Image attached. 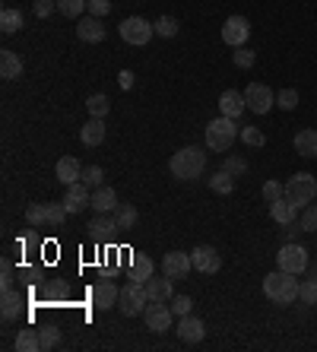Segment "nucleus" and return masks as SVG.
I'll list each match as a JSON object with an SVG mask.
<instances>
[{
    "instance_id": "nucleus-5",
    "label": "nucleus",
    "mask_w": 317,
    "mask_h": 352,
    "mask_svg": "<svg viewBox=\"0 0 317 352\" xmlns=\"http://www.w3.org/2000/svg\"><path fill=\"white\" fill-rule=\"evenodd\" d=\"M146 283H127V286L121 289V295H118V308H121V314H127V318H137V314L146 311Z\"/></svg>"
},
{
    "instance_id": "nucleus-30",
    "label": "nucleus",
    "mask_w": 317,
    "mask_h": 352,
    "mask_svg": "<svg viewBox=\"0 0 317 352\" xmlns=\"http://www.w3.org/2000/svg\"><path fill=\"white\" fill-rule=\"evenodd\" d=\"M17 349H19V352H39V349H41L39 330H32V327L19 330V333H17Z\"/></svg>"
},
{
    "instance_id": "nucleus-51",
    "label": "nucleus",
    "mask_w": 317,
    "mask_h": 352,
    "mask_svg": "<svg viewBox=\"0 0 317 352\" xmlns=\"http://www.w3.org/2000/svg\"><path fill=\"white\" fill-rule=\"evenodd\" d=\"M314 200H317V197H314Z\"/></svg>"
},
{
    "instance_id": "nucleus-39",
    "label": "nucleus",
    "mask_w": 317,
    "mask_h": 352,
    "mask_svg": "<svg viewBox=\"0 0 317 352\" xmlns=\"http://www.w3.org/2000/svg\"><path fill=\"white\" fill-rule=\"evenodd\" d=\"M39 336H41V349H54V346L61 343V330H57L54 324L41 327V330H39Z\"/></svg>"
},
{
    "instance_id": "nucleus-11",
    "label": "nucleus",
    "mask_w": 317,
    "mask_h": 352,
    "mask_svg": "<svg viewBox=\"0 0 317 352\" xmlns=\"http://www.w3.org/2000/svg\"><path fill=\"white\" fill-rule=\"evenodd\" d=\"M190 270H194V261H190V254H184V251H168V254L162 257V273L168 279H184Z\"/></svg>"
},
{
    "instance_id": "nucleus-4",
    "label": "nucleus",
    "mask_w": 317,
    "mask_h": 352,
    "mask_svg": "<svg viewBox=\"0 0 317 352\" xmlns=\"http://www.w3.org/2000/svg\"><path fill=\"white\" fill-rule=\"evenodd\" d=\"M285 197L292 200L298 210H305V206L311 204L317 197V181H314V175H308V172H298V175H292V178L285 181Z\"/></svg>"
},
{
    "instance_id": "nucleus-14",
    "label": "nucleus",
    "mask_w": 317,
    "mask_h": 352,
    "mask_svg": "<svg viewBox=\"0 0 317 352\" xmlns=\"http://www.w3.org/2000/svg\"><path fill=\"white\" fill-rule=\"evenodd\" d=\"M118 295H121V289L114 286L111 279H102V283L92 286V305L105 311V308H114V305H118Z\"/></svg>"
},
{
    "instance_id": "nucleus-36",
    "label": "nucleus",
    "mask_w": 317,
    "mask_h": 352,
    "mask_svg": "<svg viewBox=\"0 0 317 352\" xmlns=\"http://www.w3.org/2000/svg\"><path fill=\"white\" fill-rule=\"evenodd\" d=\"M153 25H155V35H162V38L178 35V19H171V16H159Z\"/></svg>"
},
{
    "instance_id": "nucleus-46",
    "label": "nucleus",
    "mask_w": 317,
    "mask_h": 352,
    "mask_svg": "<svg viewBox=\"0 0 317 352\" xmlns=\"http://www.w3.org/2000/svg\"><path fill=\"white\" fill-rule=\"evenodd\" d=\"M276 105L283 108V111H292V108L298 105V92H295V89H283L276 96Z\"/></svg>"
},
{
    "instance_id": "nucleus-48",
    "label": "nucleus",
    "mask_w": 317,
    "mask_h": 352,
    "mask_svg": "<svg viewBox=\"0 0 317 352\" xmlns=\"http://www.w3.org/2000/svg\"><path fill=\"white\" fill-rule=\"evenodd\" d=\"M0 286L3 289H13V263L3 257V263H0Z\"/></svg>"
},
{
    "instance_id": "nucleus-27",
    "label": "nucleus",
    "mask_w": 317,
    "mask_h": 352,
    "mask_svg": "<svg viewBox=\"0 0 317 352\" xmlns=\"http://www.w3.org/2000/svg\"><path fill=\"white\" fill-rule=\"evenodd\" d=\"M295 149H298V156L314 159L317 156V131H298V137H295Z\"/></svg>"
},
{
    "instance_id": "nucleus-7",
    "label": "nucleus",
    "mask_w": 317,
    "mask_h": 352,
    "mask_svg": "<svg viewBox=\"0 0 317 352\" xmlns=\"http://www.w3.org/2000/svg\"><path fill=\"white\" fill-rule=\"evenodd\" d=\"M276 263H279V270H285V273H305L308 270V248L305 245H283V251L276 254Z\"/></svg>"
},
{
    "instance_id": "nucleus-43",
    "label": "nucleus",
    "mask_w": 317,
    "mask_h": 352,
    "mask_svg": "<svg viewBox=\"0 0 317 352\" xmlns=\"http://www.w3.org/2000/svg\"><path fill=\"white\" fill-rule=\"evenodd\" d=\"M25 222H29V226H45V204L25 206Z\"/></svg>"
},
{
    "instance_id": "nucleus-15",
    "label": "nucleus",
    "mask_w": 317,
    "mask_h": 352,
    "mask_svg": "<svg viewBox=\"0 0 317 352\" xmlns=\"http://www.w3.org/2000/svg\"><path fill=\"white\" fill-rule=\"evenodd\" d=\"M86 229H89V238H96V241H108V238L118 232V219H114V213H98Z\"/></svg>"
},
{
    "instance_id": "nucleus-47",
    "label": "nucleus",
    "mask_w": 317,
    "mask_h": 352,
    "mask_svg": "<svg viewBox=\"0 0 317 352\" xmlns=\"http://www.w3.org/2000/svg\"><path fill=\"white\" fill-rule=\"evenodd\" d=\"M222 168H226L228 175H235V178H238V175H244V172H248V162H244V159H238V156H228Z\"/></svg>"
},
{
    "instance_id": "nucleus-28",
    "label": "nucleus",
    "mask_w": 317,
    "mask_h": 352,
    "mask_svg": "<svg viewBox=\"0 0 317 352\" xmlns=\"http://www.w3.org/2000/svg\"><path fill=\"white\" fill-rule=\"evenodd\" d=\"M114 219H118V229H121V232H131L133 226H137L140 213H137V206H131V204H118V210H114Z\"/></svg>"
},
{
    "instance_id": "nucleus-20",
    "label": "nucleus",
    "mask_w": 317,
    "mask_h": 352,
    "mask_svg": "<svg viewBox=\"0 0 317 352\" xmlns=\"http://www.w3.org/2000/svg\"><path fill=\"white\" fill-rule=\"evenodd\" d=\"M83 146H102L105 143V118H89L80 131Z\"/></svg>"
},
{
    "instance_id": "nucleus-25",
    "label": "nucleus",
    "mask_w": 317,
    "mask_h": 352,
    "mask_svg": "<svg viewBox=\"0 0 317 352\" xmlns=\"http://www.w3.org/2000/svg\"><path fill=\"white\" fill-rule=\"evenodd\" d=\"M0 76L3 80H19L23 76V60L13 51H0Z\"/></svg>"
},
{
    "instance_id": "nucleus-31",
    "label": "nucleus",
    "mask_w": 317,
    "mask_h": 352,
    "mask_svg": "<svg viewBox=\"0 0 317 352\" xmlns=\"http://www.w3.org/2000/svg\"><path fill=\"white\" fill-rule=\"evenodd\" d=\"M0 29H3V35H13L23 29V13L13 7H7L3 13H0Z\"/></svg>"
},
{
    "instance_id": "nucleus-32",
    "label": "nucleus",
    "mask_w": 317,
    "mask_h": 352,
    "mask_svg": "<svg viewBox=\"0 0 317 352\" xmlns=\"http://www.w3.org/2000/svg\"><path fill=\"white\" fill-rule=\"evenodd\" d=\"M210 188L216 190V194H232V190H235V175H228L226 168H219V172L210 178Z\"/></svg>"
},
{
    "instance_id": "nucleus-38",
    "label": "nucleus",
    "mask_w": 317,
    "mask_h": 352,
    "mask_svg": "<svg viewBox=\"0 0 317 352\" xmlns=\"http://www.w3.org/2000/svg\"><path fill=\"white\" fill-rule=\"evenodd\" d=\"M102 178H105V172H102V168H98V165H89V168H83V184H86V188H102Z\"/></svg>"
},
{
    "instance_id": "nucleus-42",
    "label": "nucleus",
    "mask_w": 317,
    "mask_h": 352,
    "mask_svg": "<svg viewBox=\"0 0 317 352\" xmlns=\"http://www.w3.org/2000/svg\"><path fill=\"white\" fill-rule=\"evenodd\" d=\"M86 10H89V16H108L111 13V0H86Z\"/></svg>"
},
{
    "instance_id": "nucleus-50",
    "label": "nucleus",
    "mask_w": 317,
    "mask_h": 352,
    "mask_svg": "<svg viewBox=\"0 0 317 352\" xmlns=\"http://www.w3.org/2000/svg\"><path fill=\"white\" fill-rule=\"evenodd\" d=\"M118 82H121V89H131V86H133V74H131V70H121Z\"/></svg>"
},
{
    "instance_id": "nucleus-37",
    "label": "nucleus",
    "mask_w": 317,
    "mask_h": 352,
    "mask_svg": "<svg viewBox=\"0 0 317 352\" xmlns=\"http://www.w3.org/2000/svg\"><path fill=\"white\" fill-rule=\"evenodd\" d=\"M298 229L301 232H317V204L305 206V213H301V219H298Z\"/></svg>"
},
{
    "instance_id": "nucleus-23",
    "label": "nucleus",
    "mask_w": 317,
    "mask_h": 352,
    "mask_svg": "<svg viewBox=\"0 0 317 352\" xmlns=\"http://www.w3.org/2000/svg\"><path fill=\"white\" fill-rule=\"evenodd\" d=\"M171 283L175 279L162 276V279H146V295H149V302H171Z\"/></svg>"
},
{
    "instance_id": "nucleus-44",
    "label": "nucleus",
    "mask_w": 317,
    "mask_h": 352,
    "mask_svg": "<svg viewBox=\"0 0 317 352\" xmlns=\"http://www.w3.org/2000/svg\"><path fill=\"white\" fill-rule=\"evenodd\" d=\"M254 60H257V54H254V51H248L244 45H241V48H235V67H241V70H251Z\"/></svg>"
},
{
    "instance_id": "nucleus-18",
    "label": "nucleus",
    "mask_w": 317,
    "mask_h": 352,
    "mask_svg": "<svg viewBox=\"0 0 317 352\" xmlns=\"http://www.w3.org/2000/svg\"><path fill=\"white\" fill-rule=\"evenodd\" d=\"M244 108H248V102H244V92L226 89V92L219 96V111H222L226 118H241Z\"/></svg>"
},
{
    "instance_id": "nucleus-24",
    "label": "nucleus",
    "mask_w": 317,
    "mask_h": 352,
    "mask_svg": "<svg viewBox=\"0 0 317 352\" xmlns=\"http://www.w3.org/2000/svg\"><path fill=\"white\" fill-rule=\"evenodd\" d=\"M153 270H155V263L149 261L146 254H133V261H131V270H127V276H131L133 283H146V279L153 276Z\"/></svg>"
},
{
    "instance_id": "nucleus-12",
    "label": "nucleus",
    "mask_w": 317,
    "mask_h": 352,
    "mask_svg": "<svg viewBox=\"0 0 317 352\" xmlns=\"http://www.w3.org/2000/svg\"><path fill=\"white\" fill-rule=\"evenodd\" d=\"M143 314H146V327L153 330V333H165V330H171V308L165 302H149Z\"/></svg>"
},
{
    "instance_id": "nucleus-16",
    "label": "nucleus",
    "mask_w": 317,
    "mask_h": 352,
    "mask_svg": "<svg viewBox=\"0 0 317 352\" xmlns=\"http://www.w3.org/2000/svg\"><path fill=\"white\" fill-rule=\"evenodd\" d=\"M178 336L184 340V343H200V340L206 336L204 320L194 318V314H184V318L178 320Z\"/></svg>"
},
{
    "instance_id": "nucleus-49",
    "label": "nucleus",
    "mask_w": 317,
    "mask_h": 352,
    "mask_svg": "<svg viewBox=\"0 0 317 352\" xmlns=\"http://www.w3.org/2000/svg\"><path fill=\"white\" fill-rule=\"evenodd\" d=\"M54 10H57L54 0H35V16H39V19H48Z\"/></svg>"
},
{
    "instance_id": "nucleus-19",
    "label": "nucleus",
    "mask_w": 317,
    "mask_h": 352,
    "mask_svg": "<svg viewBox=\"0 0 317 352\" xmlns=\"http://www.w3.org/2000/svg\"><path fill=\"white\" fill-rule=\"evenodd\" d=\"M76 35H80L83 41H89V45H98V41L105 38V25H102L98 16H83L80 23H76Z\"/></svg>"
},
{
    "instance_id": "nucleus-17",
    "label": "nucleus",
    "mask_w": 317,
    "mask_h": 352,
    "mask_svg": "<svg viewBox=\"0 0 317 352\" xmlns=\"http://www.w3.org/2000/svg\"><path fill=\"white\" fill-rule=\"evenodd\" d=\"M54 175H57V181L61 184H76V181L83 178V165H80V159H74V156H64V159H57V168H54Z\"/></svg>"
},
{
    "instance_id": "nucleus-21",
    "label": "nucleus",
    "mask_w": 317,
    "mask_h": 352,
    "mask_svg": "<svg viewBox=\"0 0 317 352\" xmlns=\"http://www.w3.org/2000/svg\"><path fill=\"white\" fill-rule=\"evenodd\" d=\"M295 213H298V206H295L289 197H279V200L270 204V216H273V222H279V226H292Z\"/></svg>"
},
{
    "instance_id": "nucleus-22",
    "label": "nucleus",
    "mask_w": 317,
    "mask_h": 352,
    "mask_svg": "<svg viewBox=\"0 0 317 352\" xmlns=\"http://www.w3.org/2000/svg\"><path fill=\"white\" fill-rule=\"evenodd\" d=\"M92 210H96V213H114V210H118V194H114V188L92 190Z\"/></svg>"
},
{
    "instance_id": "nucleus-29",
    "label": "nucleus",
    "mask_w": 317,
    "mask_h": 352,
    "mask_svg": "<svg viewBox=\"0 0 317 352\" xmlns=\"http://www.w3.org/2000/svg\"><path fill=\"white\" fill-rule=\"evenodd\" d=\"M67 210L64 206V200H57V204H45V226H51V229H61L64 226V219H67Z\"/></svg>"
},
{
    "instance_id": "nucleus-35",
    "label": "nucleus",
    "mask_w": 317,
    "mask_h": 352,
    "mask_svg": "<svg viewBox=\"0 0 317 352\" xmlns=\"http://www.w3.org/2000/svg\"><path fill=\"white\" fill-rule=\"evenodd\" d=\"M298 298L305 305H317V276L314 279H305V283H298Z\"/></svg>"
},
{
    "instance_id": "nucleus-2",
    "label": "nucleus",
    "mask_w": 317,
    "mask_h": 352,
    "mask_svg": "<svg viewBox=\"0 0 317 352\" xmlns=\"http://www.w3.org/2000/svg\"><path fill=\"white\" fill-rule=\"evenodd\" d=\"M263 295L276 305H292L298 298V279H295V273H285V270L267 273L263 276Z\"/></svg>"
},
{
    "instance_id": "nucleus-26",
    "label": "nucleus",
    "mask_w": 317,
    "mask_h": 352,
    "mask_svg": "<svg viewBox=\"0 0 317 352\" xmlns=\"http://www.w3.org/2000/svg\"><path fill=\"white\" fill-rule=\"evenodd\" d=\"M19 308H23V292H17V289H3V302H0V314H3V320H13L19 314Z\"/></svg>"
},
{
    "instance_id": "nucleus-40",
    "label": "nucleus",
    "mask_w": 317,
    "mask_h": 352,
    "mask_svg": "<svg viewBox=\"0 0 317 352\" xmlns=\"http://www.w3.org/2000/svg\"><path fill=\"white\" fill-rule=\"evenodd\" d=\"M241 140H244V146H263L267 143L261 127H241Z\"/></svg>"
},
{
    "instance_id": "nucleus-34",
    "label": "nucleus",
    "mask_w": 317,
    "mask_h": 352,
    "mask_svg": "<svg viewBox=\"0 0 317 352\" xmlns=\"http://www.w3.org/2000/svg\"><path fill=\"white\" fill-rule=\"evenodd\" d=\"M86 10V0H57V13H64V16L76 19Z\"/></svg>"
},
{
    "instance_id": "nucleus-13",
    "label": "nucleus",
    "mask_w": 317,
    "mask_h": 352,
    "mask_svg": "<svg viewBox=\"0 0 317 352\" xmlns=\"http://www.w3.org/2000/svg\"><path fill=\"white\" fill-rule=\"evenodd\" d=\"M64 206L70 210V213H83L86 206H92V188H86L83 181H76V184H70L64 194Z\"/></svg>"
},
{
    "instance_id": "nucleus-8",
    "label": "nucleus",
    "mask_w": 317,
    "mask_h": 352,
    "mask_svg": "<svg viewBox=\"0 0 317 352\" xmlns=\"http://www.w3.org/2000/svg\"><path fill=\"white\" fill-rule=\"evenodd\" d=\"M244 102H248V111L267 115L270 108H273V102H276V96H273V89L263 86V82H251V86L244 89Z\"/></svg>"
},
{
    "instance_id": "nucleus-41",
    "label": "nucleus",
    "mask_w": 317,
    "mask_h": 352,
    "mask_svg": "<svg viewBox=\"0 0 317 352\" xmlns=\"http://www.w3.org/2000/svg\"><path fill=\"white\" fill-rule=\"evenodd\" d=\"M190 308H194V302H190V295H171V314H178V318H184V314H190Z\"/></svg>"
},
{
    "instance_id": "nucleus-9",
    "label": "nucleus",
    "mask_w": 317,
    "mask_h": 352,
    "mask_svg": "<svg viewBox=\"0 0 317 352\" xmlns=\"http://www.w3.org/2000/svg\"><path fill=\"white\" fill-rule=\"evenodd\" d=\"M248 35H251V23L244 16H228L226 23H222V41H226L228 48L248 45Z\"/></svg>"
},
{
    "instance_id": "nucleus-33",
    "label": "nucleus",
    "mask_w": 317,
    "mask_h": 352,
    "mask_svg": "<svg viewBox=\"0 0 317 352\" xmlns=\"http://www.w3.org/2000/svg\"><path fill=\"white\" fill-rule=\"evenodd\" d=\"M86 108H89L92 118H105L108 111H111V102H108V96H102V92H98V96L86 98Z\"/></svg>"
},
{
    "instance_id": "nucleus-6",
    "label": "nucleus",
    "mask_w": 317,
    "mask_h": 352,
    "mask_svg": "<svg viewBox=\"0 0 317 352\" xmlns=\"http://www.w3.org/2000/svg\"><path fill=\"white\" fill-rule=\"evenodd\" d=\"M118 32H121V41L133 45V48H143V45H149V38L155 35V25L146 23L143 16H127L121 25H118Z\"/></svg>"
},
{
    "instance_id": "nucleus-3",
    "label": "nucleus",
    "mask_w": 317,
    "mask_h": 352,
    "mask_svg": "<svg viewBox=\"0 0 317 352\" xmlns=\"http://www.w3.org/2000/svg\"><path fill=\"white\" fill-rule=\"evenodd\" d=\"M238 137H241V131H238L235 118L219 115L216 121L206 124V146H210L212 153H228Z\"/></svg>"
},
{
    "instance_id": "nucleus-10",
    "label": "nucleus",
    "mask_w": 317,
    "mask_h": 352,
    "mask_svg": "<svg viewBox=\"0 0 317 352\" xmlns=\"http://www.w3.org/2000/svg\"><path fill=\"white\" fill-rule=\"evenodd\" d=\"M190 261H194L197 273H219V267H222V254L212 245H197L190 251Z\"/></svg>"
},
{
    "instance_id": "nucleus-1",
    "label": "nucleus",
    "mask_w": 317,
    "mask_h": 352,
    "mask_svg": "<svg viewBox=\"0 0 317 352\" xmlns=\"http://www.w3.org/2000/svg\"><path fill=\"white\" fill-rule=\"evenodd\" d=\"M168 168L178 181H194V178H200L206 168V153L200 146H184L171 156Z\"/></svg>"
},
{
    "instance_id": "nucleus-45",
    "label": "nucleus",
    "mask_w": 317,
    "mask_h": 352,
    "mask_svg": "<svg viewBox=\"0 0 317 352\" xmlns=\"http://www.w3.org/2000/svg\"><path fill=\"white\" fill-rule=\"evenodd\" d=\"M279 197H285V184H279V181H267V184H263V200L273 204V200H279Z\"/></svg>"
}]
</instances>
